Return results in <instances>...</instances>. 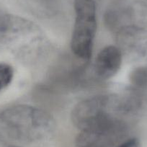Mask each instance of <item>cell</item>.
<instances>
[{"mask_svg":"<svg viewBox=\"0 0 147 147\" xmlns=\"http://www.w3.org/2000/svg\"><path fill=\"white\" fill-rule=\"evenodd\" d=\"M141 92L132 89L128 94H103L77 103L72 110L71 121L80 131L108 128L128 123L142 106Z\"/></svg>","mask_w":147,"mask_h":147,"instance_id":"obj_1","label":"cell"},{"mask_svg":"<svg viewBox=\"0 0 147 147\" xmlns=\"http://www.w3.org/2000/svg\"><path fill=\"white\" fill-rule=\"evenodd\" d=\"M56 128L49 113L28 105L11 106L0 112V141L31 143L49 136Z\"/></svg>","mask_w":147,"mask_h":147,"instance_id":"obj_2","label":"cell"},{"mask_svg":"<svg viewBox=\"0 0 147 147\" xmlns=\"http://www.w3.org/2000/svg\"><path fill=\"white\" fill-rule=\"evenodd\" d=\"M45 35L40 28L17 15L0 14V48L9 49L21 59L37 56L44 48Z\"/></svg>","mask_w":147,"mask_h":147,"instance_id":"obj_3","label":"cell"},{"mask_svg":"<svg viewBox=\"0 0 147 147\" xmlns=\"http://www.w3.org/2000/svg\"><path fill=\"white\" fill-rule=\"evenodd\" d=\"M75 22L71 49L80 59L89 61L97 31V10L94 0H74Z\"/></svg>","mask_w":147,"mask_h":147,"instance_id":"obj_4","label":"cell"},{"mask_svg":"<svg viewBox=\"0 0 147 147\" xmlns=\"http://www.w3.org/2000/svg\"><path fill=\"white\" fill-rule=\"evenodd\" d=\"M105 22L115 33L147 26V3L141 0H113L105 12Z\"/></svg>","mask_w":147,"mask_h":147,"instance_id":"obj_5","label":"cell"},{"mask_svg":"<svg viewBox=\"0 0 147 147\" xmlns=\"http://www.w3.org/2000/svg\"><path fill=\"white\" fill-rule=\"evenodd\" d=\"M128 125L98 130L81 131L76 138L77 147H118L128 139Z\"/></svg>","mask_w":147,"mask_h":147,"instance_id":"obj_6","label":"cell"},{"mask_svg":"<svg viewBox=\"0 0 147 147\" xmlns=\"http://www.w3.org/2000/svg\"><path fill=\"white\" fill-rule=\"evenodd\" d=\"M122 63V51L118 47L108 46L102 49L94 62V73L101 80H109L116 74Z\"/></svg>","mask_w":147,"mask_h":147,"instance_id":"obj_7","label":"cell"},{"mask_svg":"<svg viewBox=\"0 0 147 147\" xmlns=\"http://www.w3.org/2000/svg\"><path fill=\"white\" fill-rule=\"evenodd\" d=\"M130 82L132 89L142 92L147 89V66H138L130 74Z\"/></svg>","mask_w":147,"mask_h":147,"instance_id":"obj_8","label":"cell"},{"mask_svg":"<svg viewBox=\"0 0 147 147\" xmlns=\"http://www.w3.org/2000/svg\"><path fill=\"white\" fill-rule=\"evenodd\" d=\"M13 77V68L8 63H0V92L10 84Z\"/></svg>","mask_w":147,"mask_h":147,"instance_id":"obj_9","label":"cell"},{"mask_svg":"<svg viewBox=\"0 0 147 147\" xmlns=\"http://www.w3.org/2000/svg\"><path fill=\"white\" fill-rule=\"evenodd\" d=\"M118 147H140V142L136 138H128Z\"/></svg>","mask_w":147,"mask_h":147,"instance_id":"obj_10","label":"cell"},{"mask_svg":"<svg viewBox=\"0 0 147 147\" xmlns=\"http://www.w3.org/2000/svg\"><path fill=\"white\" fill-rule=\"evenodd\" d=\"M35 2H51V0H34Z\"/></svg>","mask_w":147,"mask_h":147,"instance_id":"obj_11","label":"cell"},{"mask_svg":"<svg viewBox=\"0 0 147 147\" xmlns=\"http://www.w3.org/2000/svg\"><path fill=\"white\" fill-rule=\"evenodd\" d=\"M11 147H17V146H11Z\"/></svg>","mask_w":147,"mask_h":147,"instance_id":"obj_12","label":"cell"},{"mask_svg":"<svg viewBox=\"0 0 147 147\" xmlns=\"http://www.w3.org/2000/svg\"><path fill=\"white\" fill-rule=\"evenodd\" d=\"M0 13H2V12H1V11H0Z\"/></svg>","mask_w":147,"mask_h":147,"instance_id":"obj_13","label":"cell"}]
</instances>
